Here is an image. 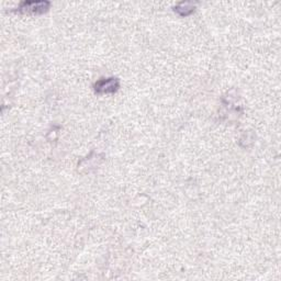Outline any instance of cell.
<instances>
[{
	"mask_svg": "<svg viewBox=\"0 0 281 281\" xmlns=\"http://www.w3.org/2000/svg\"><path fill=\"white\" fill-rule=\"evenodd\" d=\"M49 2H23L18 7V11L26 15H39L49 10Z\"/></svg>",
	"mask_w": 281,
	"mask_h": 281,
	"instance_id": "6da1fadb",
	"label": "cell"
},
{
	"mask_svg": "<svg viewBox=\"0 0 281 281\" xmlns=\"http://www.w3.org/2000/svg\"><path fill=\"white\" fill-rule=\"evenodd\" d=\"M120 83L116 78H102L95 84V90L98 93H111L116 91Z\"/></svg>",
	"mask_w": 281,
	"mask_h": 281,
	"instance_id": "7a4b0ae2",
	"label": "cell"
},
{
	"mask_svg": "<svg viewBox=\"0 0 281 281\" xmlns=\"http://www.w3.org/2000/svg\"><path fill=\"white\" fill-rule=\"evenodd\" d=\"M195 8L196 5L194 3H180L175 7V11L179 13L180 16L186 17L189 16L190 13H193L195 11Z\"/></svg>",
	"mask_w": 281,
	"mask_h": 281,
	"instance_id": "3957f363",
	"label": "cell"
}]
</instances>
